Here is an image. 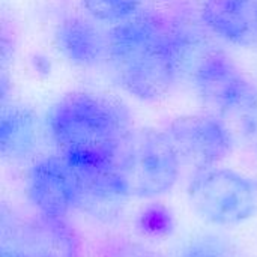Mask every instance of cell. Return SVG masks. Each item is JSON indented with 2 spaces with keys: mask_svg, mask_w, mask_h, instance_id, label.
I'll return each mask as SVG.
<instances>
[{
  "mask_svg": "<svg viewBox=\"0 0 257 257\" xmlns=\"http://www.w3.org/2000/svg\"><path fill=\"white\" fill-rule=\"evenodd\" d=\"M99 257H163L157 251L145 247L140 242L116 238L107 241L102 248Z\"/></svg>",
  "mask_w": 257,
  "mask_h": 257,
  "instance_id": "9a60e30c",
  "label": "cell"
},
{
  "mask_svg": "<svg viewBox=\"0 0 257 257\" xmlns=\"http://www.w3.org/2000/svg\"><path fill=\"white\" fill-rule=\"evenodd\" d=\"M203 26L217 38L238 47H257V0H203Z\"/></svg>",
  "mask_w": 257,
  "mask_h": 257,
  "instance_id": "30bf717a",
  "label": "cell"
},
{
  "mask_svg": "<svg viewBox=\"0 0 257 257\" xmlns=\"http://www.w3.org/2000/svg\"><path fill=\"white\" fill-rule=\"evenodd\" d=\"M187 194L194 212L214 226L232 227L257 215V181L232 169L197 170Z\"/></svg>",
  "mask_w": 257,
  "mask_h": 257,
  "instance_id": "277c9868",
  "label": "cell"
},
{
  "mask_svg": "<svg viewBox=\"0 0 257 257\" xmlns=\"http://www.w3.org/2000/svg\"><path fill=\"white\" fill-rule=\"evenodd\" d=\"M50 139L74 166L111 164L133 133L128 111L93 92L63 95L47 116Z\"/></svg>",
  "mask_w": 257,
  "mask_h": 257,
  "instance_id": "7a4b0ae2",
  "label": "cell"
},
{
  "mask_svg": "<svg viewBox=\"0 0 257 257\" xmlns=\"http://www.w3.org/2000/svg\"><path fill=\"white\" fill-rule=\"evenodd\" d=\"M71 166L77 172L80 185L77 209L101 223L114 221L131 199L116 163Z\"/></svg>",
  "mask_w": 257,
  "mask_h": 257,
  "instance_id": "9c48e42d",
  "label": "cell"
},
{
  "mask_svg": "<svg viewBox=\"0 0 257 257\" xmlns=\"http://www.w3.org/2000/svg\"><path fill=\"white\" fill-rule=\"evenodd\" d=\"M0 257H81V241L66 218L3 211Z\"/></svg>",
  "mask_w": 257,
  "mask_h": 257,
  "instance_id": "8992f818",
  "label": "cell"
},
{
  "mask_svg": "<svg viewBox=\"0 0 257 257\" xmlns=\"http://www.w3.org/2000/svg\"><path fill=\"white\" fill-rule=\"evenodd\" d=\"M117 172L131 199H158L178 184L182 161L166 131H133L123 143Z\"/></svg>",
  "mask_w": 257,
  "mask_h": 257,
  "instance_id": "3957f363",
  "label": "cell"
},
{
  "mask_svg": "<svg viewBox=\"0 0 257 257\" xmlns=\"http://www.w3.org/2000/svg\"><path fill=\"white\" fill-rule=\"evenodd\" d=\"M39 146V123L35 113L21 105H3L0 116L2 158L12 164L32 160Z\"/></svg>",
  "mask_w": 257,
  "mask_h": 257,
  "instance_id": "7c38bea8",
  "label": "cell"
},
{
  "mask_svg": "<svg viewBox=\"0 0 257 257\" xmlns=\"http://www.w3.org/2000/svg\"><path fill=\"white\" fill-rule=\"evenodd\" d=\"M202 104L221 117L254 120L257 90L233 60L220 50H212L188 75Z\"/></svg>",
  "mask_w": 257,
  "mask_h": 257,
  "instance_id": "5b68a950",
  "label": "cell"
},
{
  "mask_svg": "<svg viewBox=\"0 0 257 257\" xmlns=\"http://www.w3.org/2000/svg\"><path fill=\"white\" fill-rule=\"evenodd\" d=\"M54 42L60 54L80 68H95L107 62L108 35H104L93 21L83 17L62 20L54 32Z\"/></svg>",
  "mask_w": 257,
  "mask_h": 257,
  "instance_id": "8fae6325",
  "label": "cell"
},
{
  "mask_svg": "<svg viewBox=\"0 0 257 257\" xmlns=\"http://www.w3.org/2000/svg\"><path fill=\"white\" fill-rule=\"evenodd\" d=\"M86 14L98 21L119 24L142 11L143 0H80Z\"/></svg>",
  "mask_w": 257,
  "mask_h": 257,
  "instance_id": "4fadbf2b",
  "label": "cell"
},
{
  "mask_svg": "<svg viewBox=\"0 0 257 257\" xmlns=\"http://www.w3.org/2000/svg\"><path fill=\"white\" fill-rule=\"evenodd\" d=\"M178 257H236L232 245L214 235H202L187 242Z\"/></svg>",
  "mask_w": 257,
  "mask_h": 257,
  "instance_id": "5bb4252c",
  "label": "cell"
},
{
  "mask_svg": "<svg viewBox=\"0 0 257 257\" xmlns=\"http://www.w3.org/2000/svg\"><path fill=\"white\" fill-rule=\"evenodd\" d=\"M107 35V62L125 92L154 102L172 90L181 77L172 17L142 9Z\"/></svg>",
  "mask_w": 257,
  "mask_h": 257,
  "instance_id": "6da1fadb",
  "label": "cell"
},
{
  "mask_svg": "<svg viewBox=\"0 0 257 257\" xmlns=\"http://www.w3.org/2000/svg\"><path fill=\"white\" fill-rule=\"evenodd\" d=\"M26 193L38 214L66 218L78 205V176L62 155L36 160L26 178Z\"/></svg>",
  "mask_w": 257,
  "mask_h": 257,
  "instance_id": "ba28073f",
  "label": "cell"
},
{
  "mask_svg": "<svg viewBox=\"0 0 257 257\" xmlns=\"http://www.w3.org/2000/svg\"><path fill=\"white\" fill-rule=\"evenodd\" d=\"M173 221L170 217V212H167L166 208L163 206H151L146 209L140 220V226L143 232L154 235V236H163L164 233L170 232Z\"/></svg>",
  "mask_w": 257,
  "mask_h": 257,
  "instance_id": "2e32d148",
  "label": "cell"
},
{
  "mask_svg": "<svg viewBox=\"0 0 257 257\" xmlns=\"http://www.w3.org/2000/svg\"><path fill=\"white\" fill-rule=\"evenodd\" d=\"M178 152L182 166L203 170L218 166L233 148L227 125L215 114H182L164 130Z\"/></svg>",
  "mask_w": 257,
  "mask_h": 257,
  "instance_id": "52a82bcc",
  "label": "cell"
}]
</instances>
